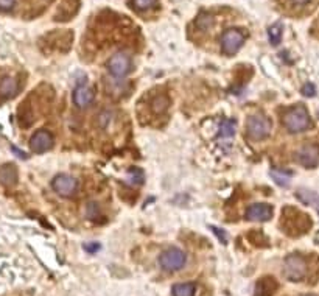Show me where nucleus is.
<instances>
[{"label":"nucleus","mask_w":319,"mask_h":296,"mask_svg":"<svg viewBox=\"0 0 319 296\" xmlns=\"http://www.w3.org/2000/svg\"><path fill=\"white\" fill-rule=\"evenodd\" d=\"M84 250L87 253H97L100 250V245L98 243H87V245H84Z\"/></svg>","instance_id":"28"},{"label":"nucleus","mask_w":319,"mask_h":296,"mask_svg":"<svg viewBox=\"0 0 319 296\" xmlns=\"http://www.w3.org/2000/svg\"><path fill=\"white\" fill-rule=\"evenodd\" d=\"M17 182V169L13 164H7L0 167V184L4 186H14Z\"/></svg>","instance_id":"14"},{"label":"nucleus","mask_w":319,"mask_h":296,"mask_svg":"<svg viewBox=\"0 0 319 296\" xmlns=\"http://www.w3.org/2000/svg\"><path fill=\"white\" fill-rule=\"evenodd\" d=\"M13 152H14L16 155H19L21 158H24V159L27 158V155H25V153H22V152H19V150H16V146H13Z\"/></svg>","instance_id":"30"},{"label":"nucleus","mask_w":319,"mask_h":296,"mask_svg":"<svg viewBox=\"0 0 319 296\" xmlns=\"http://www.w3.org/2000/svg\"><path fill=\"white\" fill-rule=\"evenodd\" d=\"M279 288L277 281L273 276H265L262 279L257 281L256 284V290H254V296H273Z\"/></svg>","instance_id":"11"},{"label":"nucleus","mask_w":319,"mask_h":296,"mask_svg":"<svg viewBox=\"0 0 319 296\" xmlns=\"http://www.w3.org/2000/svg\"><path fill=\"white\" fill-rule=\"evenodd\" d=\"M271 178L276 181V184H279L280 187H287L290 184V179H291V173L288 170H271Z\"/></svg>","instance_id":"17"},{"label":"nucleus","mask_w":319,"mask_h":296,"mask_svg":"<svg viewBox=\"0 0 319 296\" xmlns=\"http://www.w3.org/2000/svg\"><path fill=\"white\" fill-rule=\"evenodd\" d=\"M126 178H128V182L130 184H134V186H142V184L145 182V175L144 172H142L140 169H130L128 173H126Z\"/></svg>","instance_id":"18"},{"label":"nucleus","mask_w":319,"mask_h":296,"mask_svg":"<svg viewBox=\"0 0 319 296\" xmlns=\"http://www.w3.org/2000/svg\"><path fill=\"white\" fill-rule=\"evenodd\" d=\"M274 215L273 206L268 203H256L251 205L246 211V220L247 221H268Z\"/></svg>","instance_id":"8"},{"label":"nucleus","mask_w":319,"mask_h":296,"mask_svg":"<svg viewBox=\"0 0 319 296\" xmlns=\"http://www.w3.org/2000/svg\"><path fill=\"white\" fill-rule=\"evenodd\" d=\"M293 2H294L296 5H305V4L310 2V0H293Z\"/></svg>","instance_id":"29"},{"label":"nucleus","mask_w":319,"mask_h":296,"mask_svg":"<svg viewBox=\"0 0 319 296\" xmlns=\"http://www.w3.org/2000/svg\"><path fill=\"white\" fill-rule=\"evenodd\" d=\"M302 94H304L305 97H314V94H316V87H314V84H311V83L304 84V87H302Z\"/></svg>","instance_id":"25"},{"label":"nucleus","mask_w":319,"mask_h":296,"mask_svg":"<svg viewBox=\"0 0 319 296\" xmlns=\"http://www.w3.org/2000/svg\"><path fill=\"white\" fill-rule=\"evenodd\" d=\"M195 291H197V285L193 282H181L171 288L173 296H195Z\"/></svg>","instance_id":"16"},{"label":"nucleus","mask_w":319,"mask_h":296,"mask_svg":"<svg viewBox=\"0 0 319 296\" xmlns=\"http://www.w3.org/2000/svg\"><path fill=\"white\" fill-rule=\"evenodd\" d=\"M51 187L61 196H70L78 190V181L70 175H58L53 178Z\"/></svg>","instance_id":"7"},{"label":"nucleus","mask_w":319,"mask_h":296,"mask_svg":"<svg viewBox=\"0 0 319 296\" xmlns=\"http://www.w3.org/2000/svg\"><path fill=\"white\" fill-rule=\"evenodd\" d=\"M19 92V84L14 77H4L0 80V97L11 98Z\"/></svg>","instance_id":"13"},{"label":"nucleus","mask_w":319,"mask_h":296,"mask_svg":"<svg viewBox=\"0 0 319 296\" xmlns=\"http://www.w3.org/2000/svg\"><path fill=\"white\" fill-rule=\"evenodd\" d=\"M131 66H133L131 58H130V55H126L125 52H118V53L112 55L111 60L108 61V69L115 78L126 77L131 70Z\"/></svg>","instance_id":"6"},{"label":"nucleus","mask_w":319,"mask_h":296,"mask_svg":"<svg viewBox=\"0 0 319 296\" xmlns=\"http://www.w3.org/2000/svg\"><path fill=\"white\" fill-rule=\"evenodd\" d=\"M210 229L217 232L218 238L221 240V242H223V243H226V242H227V238H226V232H224V231H221V229H218V228H215V226H212Z\"/></svg>","instance_id":"27"},{"label":"nucleus","mask_w":319,"mask_h":296,"mask_svg":"<svg viewBox=\"0 0 319 296\" xmlns=\"http://www.w3.org/2000/svg\"><path fill=\"white\" fill-rule=\"evenodd\" d=\"M246 39V36L241 30L238 28H229L227 31H224L223 38H221V47H223V52L226 55H235L240 47L243 45Z\"/></svg>","instance_id":"5"},{"label":"nucleus","mask_w":319,"mask_h":296,"mask_svg":"<svg viewBox=\"0 0 319 296\" xmlns=\"http://www.w3.org/2000/svg\"><path fill=\"white\" fill-rule=\"evenodd\" d=\"M282 24H274L273 27H270L268 34H270V42L273 45H279L282 41Z\"/></svg>","instance_id":"20"},{"label":"nucleus","mask_w":319,"mask_h":296,"mask_svg":"<svg viewBox=\"0 0 319 296\" xmlns=\"http://www.w3.org/2000/svg\"><path fill=\"white\" fill-rule=\"evenodd\" d=\"M235 134V122L234 120H224L220 125V136L221 137H232Z\"/></svg>","instance_id":"21"},{"label":"nucleus","mask_w":319,"mask_h":296,"mask_svg":"<svg viewBox=\"0 0 319 296\" xmlns=\"http://www.w3.org/2000/svg\"><path fill=\"white\" fill-rule=\"evenodd\" d=\"M308 273V265L305 262V259L299 254H290L285 262H283V274L288 281L299 282L302 281Z\"/></svg>","instance_id":"3"},{"label":"nucleus","mask_w":319,"mask_h":296,"mask_svg":"<svg viewBox=\"0 0 319 296\" xmlns=\"http://www.w3.org/2000/svg\"><path fill=\"white\" fill-rule=\"evenodd\" d=\"M308 296H314V294H308Z\"/></svg>","instance_id":"31"},{"label":"nucleus","mask_w":319,"mask_h":296,"mask_svg":"<svg viewBox=\"0 0 319 296\" xmlns=\"http://www.w3.org/2000/svg\"><path fill=\"white\" fill-rule=\"evenodd\" d=\"M187 262V256L179 248H168L159 257V265L167 271H178Z\"/></svg>","instance_id":"4"},{"label":"nucleus","mask_w":319,"mask_h":296,"mask_svg":"<svg viewBox=\"0 0 319 296\" xmlns=\"http://www.w3.org/2000/svg\"><path fill=\"white\" fill-rule=\"evenodd\" d=\"M297 161L305 169H314L319 164V148L314 145H305L297 152Z\"/></svg>","instance_id":"10"},{"label":"nucleus","mask_w":319,"mask_h":296,"mask_svg":"<svg viewBox=\"0 0 319 296\" xmlns=\"http://www.w3.org/2000/svg\"><path fill=\"white\" fill-rule=\"evenodd\" d=\"M133 4L137 10L140 11H145V10H150L153 7L157 5V0H133Z\"/></svg>","instance_id":"23"},{"label":"nucleus","mask_w":319,"mask_h":296,"mask_svg":"<svg viewBox=\"0 0 319 296\" xmlns=\"http://www.w3.org/2000/svg\"><path fill=\"white\" fill-rule=\"evenodd\" d=\"M92 102H94V90L86 84H78L74 90V103L78 108H87Z\"/></svg>","instance_id":"12"},{"label":"nucleus","mask_w":319,"mask_h":296,"mask_svg":"<svg viewBox=\"0 0 319 296\" xmlns=\"http://www.w3.org/2000/svg\"><path fill=\"white\" fill-rule=\"evenodd\" d=\"M98 217H100V206H98V203H95V201L87 203V205H86V218L95 221Z\"/></svg>","instance_id":"22"},{"label":"nucleus","mask_w":319,"mask_h":296,"mask_svg":"<svg viewBox=\"0 0 319 296\" xmlns=\"http://www.w3.org/2000/svg\"><path fill=\"white\" fill-rule=\"evenodd\" d=\"M296 196L302 201L304 205L311 206L319 212V195L316 192L308 190V189H299V190H296Z\"/></svg>","instance_id":"15"},{"label":"nucleus","mask_w":319,"mask_h":296,"mask_svg":"<svg viewBox=\"0 0 319 296\" xmlns=\"http://www.w3.org/2000/svg\"><path fill=\"white\" fill-rule=\"evenodd\" d=\"M283 125L290 133H300L310 128L311 120L304 106H296L283 116Z\"/></svg>","instance_id":"2"},{"label":"nucleus","mask_w":319,"mask_h":296,"mask_svg":"<svg viewBox=\"0 0 319 296\" xmlns=\"http://www.w3.org/2000/svg\"><path fill=\"white\" fill-rule=\"evenodd\" d=\"M16 0H0V10L2 11H8L14 7Z\"/></svg>","instance_id":"26"},{"label":"nucleus","mask_w":319,"mask_h":296,"mask_svg":"<svg viewBox=\"0 0 319 296\" xmlns=\"http://www.w3.org/2000/svg\"><path fill=\"white\" fill-rule=\"evenodd\" d=\"M197 25L201 30H207L212 25V16L210 14H206V13H201L198 16V19H197Z\"/></svg>","instance_id":"24"},{"label":"nucleus","mask_w":319,"mask_h":296,"mask_svg":"<svg viewBox=\"0 0 319 296\" xmlns=\"http://www.w3.org/2000/svg\"><path fill=\"white\" fill-rule=\"evenodd\" d=\"M168 106H170V100L165 95H157L151 102V109L154 113H164L165 109H168Z\"/></svg>","instance_id":"19"},{"label":"nucleus","mask_w":319,"mask_h":296,"mask_svg":"<svg viewBox=\"0 0 319 296\" xmlns=\"http://www.w3.org/2000/svg\"><path fill=\"white\" fill-rule=\"evenodd\" d=\"M51 146H53V136L48 131H45V129L34 133L30 139V148L34 153H45Z\"/></svg>","instance_id":"9"},{"label":"nucleus","mask_w":319,"mask_h":296,"mask_svg":"<svg viewBox=\"0 0 319 296\" xmlns=\"http://www.w3.org/2000/svg\"><path fill=\"white\" fill-rule=\"evenodd\" d=\"M273 122L265 114H252L246 120V133L252 140H263L271 134Z\"/></svg>","instance_id":"1"}]
</instances>
